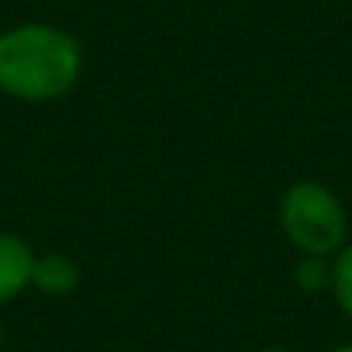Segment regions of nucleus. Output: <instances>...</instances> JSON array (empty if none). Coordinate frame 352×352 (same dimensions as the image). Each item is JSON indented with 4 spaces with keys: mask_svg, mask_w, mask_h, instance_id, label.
I'll list each match as a JSON object with an SVG mask.
<instances>
[{
    "mask_svg": "<svg viewBox=\"0 0 352 352\" xmlns=\"http://www.w3.org/2000/svg\"><path fill=\"white\" fill-rule=\"evenodd\" d=\"M83 76V45L49 21L0 32V94L18 104L63 100Z\"/></svg>",
    "mask_w": 352,
    "mask_h": 352,
    "instance_id": "f257e3e1",
    "label": "nucleus"
},
{
    "mask_svg": "<svg viewBox=\"0 0 352 352\" xmlns=\"http://www.w3.org/2000/svg\"><path fill=\"white\" fill-rule=\"evenodd\" d=\"M280 228L300 256L335 259L349 245V211L321 180H297L283 190Z\"/></svg>",
    "mask_w": 352,
    "mask_h": 352,
    "instance_id": "f03ea898",
    "label": "nucleus"
},
{
    "mask_svg": "<svg viewBox=\"0 0 352 352\" xmlns=\"http://www.w3.org/2000/svg\"><path fill=\"white\" fill-rule=\"evenodd\" d=\"M294 283L304 294L331 290V259H324V256H300V263L294 270Z\"/></svg>",
    "mask_w": 352,
    "mask_h": 352,
    "instance_id": "39448f33",
    "label": "nucleus"
},
{
    "mask_svg": "<svg viewBox=\"0 0 352 352\" xmlns=\"http://www.w3.org/2000/svg\"><path fill=\"white\" fill-rule=\"evenodd\" d=\"M331 294H335L342 314L352 321V242L331 259Z\"/></svg>",
    "mask_w": 352,
    "mask_h": 352,
    "instance_id": "423d86ee",
    "label": "nucleus"
},
{
    "mask_svg": "<svg viewBox=\"0 0 352 352\" xmlns=\"http://www.w3.org/2000/svg\"><path fill=\"white\" fill-rule=\"evenodd\" d=\"M83 273L80 263L66 252H38L35 259V273H32V287L45 297H69L80 287Z\"/></svg>",
    "mask_w": 352,
    "mask_h": 352,
    "instance_id": "20e7f679",
    "label": "nucleus"
},
{
    "mask_svg": "<svg viewBox=\"0 0 352 352\" xmlns=\"http://www.w3.org/2000/svg\"><path fill=\"white\" fill-rule=\"evenodd\" d=\"M4 345H8V328H4V321H0V352H4Z\"/></svg>",
    "mask_w": 352,
    "mask_h": 352,
    "instance_id": "0eeeda50",
    "label": "nucleus"
},
{
    "mask_svg": "<svg viewBox=\"0 0 352 352\" xmlns=\"http://www.w3.org/2000/svg\"><path fill=\"white\" fill-rule=\"evenodd\" d=\"M331 352H352V342H345V345H335Z\"/></svg>",
    "mask_w": 352,
    "mask_h": 352,
    "instance_id": "1a4fd4ad",
    "label": "nucleus"
},
{
    "mask_svg": "<svg viewBox=\"0 0 352 352\" xmlns=\"http://www.w3.org/2000/svg\"><path fill=\"white\" fill-rule=\"evenodd\" d=\"M38 252L18 232H0V307L14 304L25 290H32Z\"/></svg>",
    "mask_w": 352,
    "mask_h": 352,
    "instance_id": "7ed1b4c3",
    "label": "nucleus"
},
{
    "mask_svg": "<svg viewBox=\"0 0 352 352\" xmlns=\"http://www.w3.org/2000/svg\"><path fill=\"white\" fill-rule=\"evenodd\" d=\"M259 352H294V349H287V345H270V349H259Z\"/></svg>",
    "mask_w": 352,
    "mask_h": 352,
    "instance_id": "6e6552de",
    "label": "nucleus"
}]
</instances>
